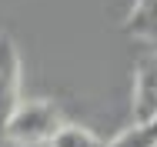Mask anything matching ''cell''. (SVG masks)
<instances>
[{
  "mask_svg": "<svg viewBox=\"0 0 157 147\" xmlns=\"http://www.w3.org/2000/svg\"><path fill=\"white\" fill-rule=\"evenodd\" d=\"M60 127V110L50 100H20V107L10 114L7 127L0 130V141L13 147H44L54 141Z\"/></svg>",
  "mask_w": 157,
  "mask_h": 147,
  "instance_id": "1",
  "label": "cell"
},
{
  "mask_svg": "<svg viewBox=\"0 0 157 147\" xmlns=\"http://www.w3.org/2000/svg\"><path fill=\"white\" fill-rule=\"evenodd\" d=\"M134 124L157 120V50L140 54L134 67V97H130Z\"/></svg>",
  "mask_w": 157,
  "mask_h": 147,
  "instance_id": "2",
  "label": "cell"
},
{
  "mask_svg": "<svg viewBox=\"0 0 157 147\" xmlns=\"http://www.w3.org/2000/svg\"><path fill=\"white\" fill-rule=\"evenodd\" d=\"M20 107V54L10 33H0V130Z\"/></svg>",
  "mask_w": 157,
  "mask_h": 147,
  "instance_id": "3",
  "label": "cell"
},
{
  "mask_svg": "<svg viewBox=\"0 0 157 147\" xmlns=\"http://www.w3.org/2000/svg\"><path fill=\"white\" fill-rule=\"evenodd\" d=\"M124 30L130 37H137V40L157 44V0H134Z\"/></svg>",
  "mask_w": 157,
  "mask_h": 147,
  "instance_id": "4",
  "label": "cell"
},
{
  "mask_svg": "<svg viewBox=\"0 0 157 147\" xmlns=\"http://www.w3.org/2000/svg\"><path fill=\"white\" fill-rule=\"evenodd\" d=\"M47 147H107V144L97 137L94 130H87L80 124H63Z\"/></svg>",
  "mask_w": 157,
  "mask_h": 147,
  "instance_id": "5",
  "label": "cell"
},
{
  "mask_svg": "<svg viewBox=\"0 0 157 147\" xmlns=\"http://www.w3.org/2000/svg\"><path fill=\"white\" fill-rule=\"evenodd\" d=\"M107 147H157V120L130 124L124 134H117Z\"/></svg>",
  "mask_w": 157,
  "mask_h": 147,
  "instance_id": "6",
  "label": "cell"
},
{
  "mask_svg": "<svg viewBox=\"0 0 157 147\" xmlns=\"http://www.w3.org/2000/svg\"><path fill=\"white\" fill-rule=\"evenodd\" d=\"M0 147H13V144H7V141H0Z\"/></svg>",
  "mask_w": 157,
  "mask_h": 147,
  "instance_id": "7",
  "label": "cell"
}]
</instances>
